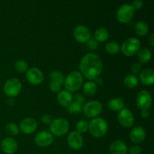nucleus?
I'll use <instances>...</instances> for the list:
<instances>
[{"instance_id": "nucleus-1", "label": "nucleus", "mask_w": 154, "mask_h": 154, "mask_svg": "<svg viewBox=\"0 0 154 154\" xmlns=\"http://www.w3.org/2000/svg\"><path fill=\"white\" fill-rule=\"evenodd\" d=\"M79 69L83 77L90 81H94L102 72L103 63L98 55L95 54H87L81 59Z\"/></svg>"}, {"instance_id": "nucleus-2", "label": "nucleus", "mask_w": 154, "mask_h": 154, "mask_svg": "<svg viewBox=\"0 0 154 154\" xmlns=\"http://www.w3.org/2000/svg\"><path fill=\"white\" fill-rule=\"evenodd\" d=\"M88 129L92 136L96 138H100L106 135L108 129V125L104 118L95 117L89 123Z\"/></svg>"}, {"instance_id": "nucleus-3", "label": "nucleus", "mask_w": 154, "mask_h": 154, "mask_svg": "<svg viewBox=\"0 0 154 154\" xmlns=\"http://www.w3.org/2000/svg\"><path fill=\"white\" fill-rule=\"evenodd\" d=\"M84 82V77L81 73L78 71H73L70 72L65 78L64 87L66 90L70 92H76L81 88Z\"/></svg>"}, {"instance_id": "nucleus-4", "label": "nucleus", "mask_w": 154, "mask_h": 154, "mask_svg": "<svg viewBox=\"0 0 154 154\" xmlns=\"http://www.w3.org/2000/svg\"><path fill=\"white\" fill-rule=\"evenodd\" d=\"M70 124L68 120L64 117H58L53 120L50 124V132L53 135L62 137L66 135L69 130Z\"/></svg>"}, {"instance_id": "nucleus-5", "label": "nucleus", "mask_w": 154, "mask_h": 154, "mask_svg": "<svg viewBox=\"0 0 154 154\" xmlns=\"http://www.w3.org/2000/svg\"><path fill=\"white\" fill-rule=\"evenodd\" d=\"M141 48V42L135 37L126 39L120 47V51L126 57H133Z\"/></svg>"}, {"instance_id": "nucleus-6", "label": "nucleus", "mask_w": 154, "mask_h": 154, "mask_svg": "<svg viewBox=\"0 0 154 154\" xmlns=\"http://www.w3.org/2000/svg\"><path fill=\"white\" fill-rule=\"evenodd\" d=\"M21 90H22V84L19 79L15 78L7 80L3 87L5 94L9 98H14L20 93Z\"/></svg>"}, {"instance_id": "nucleus-7", "label": "nucleus", "mask_w": 154, "mask_h": 154, "mask_svg": "<svg viewBox=\"0 0 154 154\" xmlns=\"http://www.w3.org/2000/svg\"><path fill=\"white\" fill-rule=\"evenodd\" d=\"M135 11L130 4H123L117 11V19L122 23H128L134 17Z\"/></svg>"}, {"instance_id": "nucleus-8", "label": "nucleus", "mask_w": 154, "mask_h": 154, "mask_svg": "<svg viewBox=\"0 0 154 154\" xmlns=\"http://www.w3.org/2000/svg\"><path fill=\"white\" fill-rule=\"evenodd\" d=\"M103 107L100 102L96 100L90 101L84 104L83 106V111L87 117L95 118L102 113Z\"/></svg>"}, {"instance_id": "nucleus-9", "label": "nucleus", "mask_w": 154, "mask_h": 154, "mask_svg": "<svg viewBox=\"0 0 154 154\" xmlns=\"http://www.w3.org/2000/svg\"><path fill=\"white\" fill-rule=\"evenodd\" d=\"M136 105L140 110L149 109L152 105L151 94L147 90H141L136 97Z\"/></svg>"}, {"instance_id": "nucleus-10", "label": "nucleus", "mask_w": 154, "mask_h": 154, "mask_svg": "<svg viewBox=\"0 0 154 154\" xmlns=\"http://www.w3.org/2000/svg\"><path fill=\"white\" fill-rule=\"evenodd\" d=\"M117 120L120 126L124 128H130L133 126L135 122V118L132 113L129 109L125 108L119 111Z\"/></svg>"}, {"instance_id": "nucleus-11", "label": "nucleus", "mask_w": 154, "mask_h": 154, "mask_svg": "<svg viewBox=\"0 0 154 154\" xmlns=\"http://www.w3.org/2000/svg\"><path fill=\"white\" fill-rule=\"evenodd\" d=\"M67 142L70 148L72 150H81L84 145V138L81 133L77 131H72L69 134L67 138Z\"/></svg>"}, {"instance_id": "nucleus-12", "label": "nucleus", "mask_w": 154, "mask_h": 154, "mask_svg": "<svg viewBox=\"0 0 154 154\" xmlns=\"http://www.w3.org/2000/svg\"><path fill=\"white\" fill-rule=\"evenodd\" d=\"M26 80L32 85H39L44 80V75L42 71L35 67L30 68L26 72Z\"/></svg>"}, {"instance_id": "nucleus-13", "label": "nucleus", "mask_w": 154, "mask_h": 154, "mask_svg": "<svg viewBox=\"0 0 154 154\" xmlns=\"http://www.w3.org/2000/svg\"><path fill=\"white\" fill-rule=\"evenodd\" d=\"M73 35L75 40L79 43H86L91 38L90 29L84 25H79L75 27Z\"/></svg>"}, {"instance_id": "nucleus-14", "label": "nucleus", "mask_w": 154, "mask_h": 154, "mask_svg": "<svg viewBox=\"0 0 154 154\" xmlns=\"http://www.w3.org/2000/svg\"><path fill=\"white\" fill-rule=\"evenodd\" d=\"M36 145L40 147H47L54 141V136L48 131H42L35 135L34 138Z\"/></svg>"}, {"instance_id": "nucleus-15", "label": "nucleus", "mask_w": 154, "mask_h": 154, "mask_svg": "<svg viewBox=\"0 0 154 154\" xmlns=\"http://www.w3.org/2000/svg\"><path fill=\"white\" fill-rule=\"evenodd\" d=\"M38 127V123L35 119L32 117L24 118L20 123V131L26 135H30L35 132Z\"/></svg>"}, {"instance_id": "nucleus-16", "label": "nucleus", "mask_w": 154, "mask_h": 154, "mask_svg": "<svg viewBox=\"0 0 154 154\" xmlns=\"http://www.w3.org/2000/svg\"><path fill=\"white\" fill-rule=\"evenodd\" d=\"M2 151L5 154H14L17 150V142L12 138H5L0 144Z\"/></svg>"}, {"instance_id": "nucleus-17", "label": "nucleus", "mask_w": 154, "mask_h": 154, "mask_svg": "<svg viewBox=\"0 0 154 154\" xmlns=\"http://www.w3.org/2000/svg\"><path fill=\"white\" fill-rule=\"evenodd\" d=\"M130 140L134 144H140L143 142L146 138V131L142 126H135L130 132Z\"/></svg>"}, {"instance_id": "nucleus-18", "label": "nucleus", "mask_w": 154, "mask_h": 154, "mask_svg": "<svg viewBox=\"0 0 154 154\" xmlns=\"http://www.w3.org/2000/svg\"><path fill=\"white\" fill-rule=\"evenodd\" d=\"M109 150L111 154H126L128 153V147L123 141L115 140L110 145Z\"/></svg>"}, {"instance_id": "nucleus-19", "label": "nucleus", "mask_w": 154, "mask_h": 154, "mask_svg": "<svg viewBox=\"0 0 154 154\" xmlns=\"http://www.w3.org/2000/svg\"><path fill=\"white\" fill-rule=\"evenodd\" d=\"M57 102L61 106L68 108L73 102V96L72 93L67 90H61L57 95Z\"/></svg>"}, {"instance_id": "nucleus-20", "label": "nucleus", "mask_w": 154, "mask_h": 154, "mask_svg": "<svg viewBox=\"0 0 154 154\" xmlns=\"http://www.w3.org/2000/svg\"><path fill=\"white\" fill-rule=\"evenodd\" d=\"M140 81L144 86H152L154 82V71L152 69H145L140 72Z\"/></svg>"}, {"instance_id": "nucleus-21", "label": "nucleus", "mask_w": 154, "mask_h": 154, "mask_svg": "<svg viewBox=\"0 0 154 154\" xmlns=\"http://www.w3.org/2000/svg\"><path fill=\"white\" fill-rule=\"evenodd\" d=\"M124 100L123 98H114L108 101V107L113 111H120L124 108Z\"/></svg>"}, {"instance_id": "nucleus-22", "label": "nucleus", "mask_w": 154, "mask_h": 154, "mask_svg": "<svg viewBox=\"0 0 154 154\" xmlns=\"http://www.w3.org/2000/svg\"><path fill=\"white\" fill-rule=\"evenodd\" d=\"M137 54H138V59L141 64V63H149L152 58L151 51L147 48H140Z\"/></svg>"}, {"instance_id": "nucleus-23", "label": "nucleus", "mask_w": 154, "mask_h": 154, "mask_svg": "<svg viewBox=\"0 0 154 154\" xmlns=\"http://www.w3.org/2000/svg\"><path fill=\"white\" fill-rule=\"evenodd\" d=\"M109 38V32L104 27L97 29L94 33V39L99 43L106 42Z\"/></svg>"}, {"instance_id": "nucleus-24", "label": "nucleus", "mask_w": 154, "mask_h": 154, "mask_svg": "<svg viewBox=\"0 0 154 154\" xmlns=\"http://www.w3.org/2000/svg\"><path fill=\"white\" fill-rule=\"evenodd\" d=\"M83 92L85 96L92 97L97 92V85L93 81H87L83 86Z\"/></svg>"}, {"instance_id": "nucleus-25", "label": "nucleus", "mask_w": 154, "mask_h": 154, "mask_svg": "<svg viewBox=\"0 0 154 154\" xmlns=\"http://www.w3.org/2000/svg\"><path fill=\"white\" fill-rule=\"evenodd\" d=\"M135 32L139 36H145L149 32V26L144 21H138L135 25Z\"/></svg>"}, {"instance_id": "nucleus-26", "label": "nucleus", "mask_w": 154, "mask_h": 154, "mask_svg": "<svg viewBox=\"0 0 154 154\" xmlns=\"http://www.w3.org/2000/svg\"><path fill=\"white\" fill-rule=\"evenodd\" d=\"M124 85L129 89H134L138 85V79L135 75H126L123 80Z\"/></svg>"}, {"instance_id": "nucleus-27", "label": "nucleus", "mask_w": 154, "mask_h": 154, "mask_svg": "<svg viewBox=\"0 0 154 154\" xmlns=\"http://www.w3.org/2000/svg\"><path fill=\"white\" fill-rule=\"evenodd\" d=\"M105 51L110 55H115L120 51V46L114 41H111L105 45Z\"/></svg>"}, {"instance_id": "nucleus-28", "label": "nucleus", "mask_w": 154, "mask_h": 154, "mask_svg": "<svg viewBox=\"0 0 154 154\" xmlns=\"http://www.w3.org/2000/svg\"><path fill=\"white\" fill-rule=\"evenodd\" d=\"M49 78L50 81H53V82L58 83V84H61L62 86L64 84L65 76L61 72H60V71H52V72L50 73Z\"/></svg>"}, {"instance_id": "nucleus-29", "label": "nucleus", "mask_w": 154, "mask_h": 154, "mask_svg": "<svg viewBox=\"0 0 154 154\" xmlns=\"http://www.w3.org/2000/svg\"><path fill=\"white\" fill-rule=\"evenodd\" d=\"M5 132L8 135L11 136H16L19 134L20 129L17 124L14 123H9L5 126Z\"/></svg>"}, {"instance_id": "nucleus-30", "label": "nucleus", "mask_w": 154, "mask_h": 154, "mask_svg": "<svg viewBox=\"0 0 154 154\" xmlns=\"http://www.w3.org/2000/svg\"><path fill=\"white\" fill-rule=\"evenodd\" d=\"M14 68L20 73H24L28 70V63L23 60H19L15 63Z\"/></svg>"}, {"instance_id": "nucleus-31", "label": "nucleus", "mask_w": 154, "mask_h": 154, "mask_svg": "<svg viewBox=\"0 0 154 154\" xmlns=\"http://www.w3.org/2000/svg\"><path fill=\"white\" fill-rule=\"evenodd\" d=\"M89 129V123L87 120H81L77 123L76 124V129L77 132L79 133H85L87 132Z\"/></svg>"}, {"instance_id": "nucleus-32", "label": "nucleus", "mask_w": 154, "mask_h": 154, "mask_svg": "<svg viewBox=\"0 0 154 154\" xmlns=\"http://www.w3.org/2000/svg\"><path fill=\"white\" fill-rule=\"evenodd\" d=\"M83 105L78 102L73 101L72 103L68 107V111L72 114H79L82 111Z\"/></svg>"}, {"instance_id": "nucleus-33", "label": "nucleus", "mask_w": 154, "mask_h": 154, "mask_svg": "<svg viewBox=\"0 0 154 154\" xmlns=\"http://www.w3.org/2000/svg\"><path fill=\"white\" fill-rule=\"evenodd\" d=\"M128 153L129 154H142L143 149L138 144H135L128 149Z\"/></svg>"}, {"instance_id": "nucleus-34", "label": "nucleus", "mask_w": 154, "mask_h": 154, "mask_svg": "<svg viewBox=\"0 0 154 154\" xmlns=\"http://www.w3.org/2000/svg\"><path fill=\"white\" fill-rule=\"evenodd\" d=\"M85 44L87 45V48L92 51H95L99 48V42H96L94 38H91Z\"/></svg>"}, {"instance_id": "nucleus-35", "label": "nucleus", "mask_w": 154, "mask_h": 154, "mask_svg": "<svg viewBox=\"0 0 154 154\" xmlns=\"http://www.w3.org/2000/svg\"><path fill=\"white\" fill-rule=\"evenodd\" d=\"M49 88L53 93H58L59 92L61 91L62 89V85L61 84H58V83L56 82H53V81H50V84H49Z\"/></svg>"}, {"instance_id": "nucleus-36", "label": "nucleus", "mask_w": 154, "mask_h": 154, "mask_svg": "<svg viewBox=\"0 0 154 154\" xmlns=\"http://www.w3.org/2000/svg\"><path fill=\"white\" fill-rule=\"evenodd\" d=\"M141 69H142V67H141V64L140 63H135L131 66V71L133 75L140 73L141 72Z\"/></svg>"}, {"instance_id": "nucleus-37", "label": "nucleus", "mask_w": 154, "mask_h": 154, "mask_svg": "<svg viewBox=\"0 0 154 154\" xmlns=\"http://www.w3.org/2000/svg\"><path fill=\"white\" fill-rule=\"evenodd\" d=\"M132 7L133 8L135 11H138L141 9L144 6V2L142 0H134L131 4Z\"/></svg>"}, {"instance_id": "nucleus-38", "label": "nucleus", "mask_w": 154, "mask_h": 154, "mask_svg": "<svg viewBox=\"0 0 154 154\" xmlns=\"http://www.w3.org/2000/svg\"><path fill=\"white\" fill-rule=\"evenodd\" d=\"M73 99H75V102H78V103H80V104H81L82 105H84V104L86 103L85 96H84L83 94H81V93H78V94L75 95Z\"/></svg>"}, {"instance_id": "nucleus-39", "label": "nucleus", "mask_w": 154, "mask_h": 154, "mask_svg": "<svg viewBox=\"0 0 154 154\" xmlns=\"http://www.w3.org/2000/svg\"><path fill=\"white\" fill-rule=\"evenodd\" d=\"M41 120L45 125L51 124V123L52 122V117H51V116L50 114H44L42 116V117H41Z\"/></svg>"}, {"instance_id": "nucleus-40", "label": "nucleus", "mask_w": 154, "mask_h": 154, "mask_svg": "<svg viewBox=\"0 0 154 154\" xmlns=\"http://www.w3.org/2000/svg\"><path fill=\"white\" fill-rule=\"evenodd\" d=\"M150 112L149 111V109H145V110H141V117L144 119H147L150 117Z\"/></svg>"}, {"instance_id": "nucleus-41", "label": "nucleus", "mask_w": 154, "mask_h": 154, "mask_svg": "<svg viewBox=\"0 0 154 154\" xmlns=\"http://www.w3.org/2000/svg\"><path fill=\"white\" fill-rule=\"evenodd\" d=\"M148 44L152 48H154V34L150 35V38H148Z\"/></svg>"}, {"instance_id": "nucleus-42", "label": "nucleus", "mask_w": 154, "mask_h": 154, "mask_svg": "<svg viewBox=\"0 0 154 154\" xmlns=\"http://www.w3.org/2000/svg\"><path fill=\"white\" fill-rule=\"evenodd\" d=\"M94 81H96L95 84H96V85H97V84H99V85H102V84H103V79H102V78L98 77V78H96Z\"/></svg>"}, {"instance_id": "nucleus-43", "label": "nucleus", "mask_w": 154, "mask_h": 154, "mask_svg": "<svg viewBox=\"0 0 154 154\" xmlns=\"http://www.w3.org/2000/svg\"><path fill=\"white\" fill-rule=\"evenodd\" d=\"M14 98H9L8 99V105H9V106H13L14 105Z\"/></svg>"}]
</instances>
